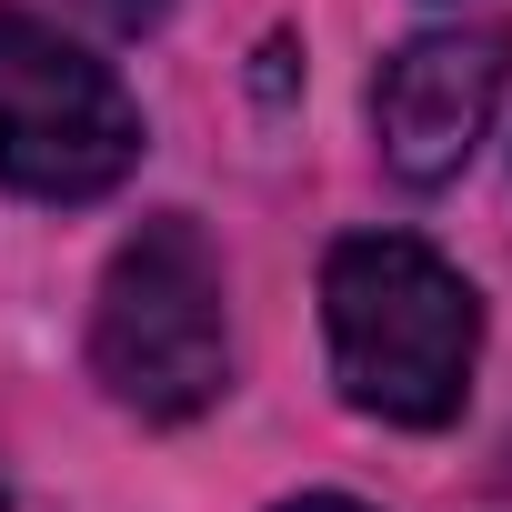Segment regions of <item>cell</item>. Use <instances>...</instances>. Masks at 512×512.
I'll return each instance as SVG.
<instances>
[{
	"mask_svg": "<svg viewBox=\"0 0 512 512\" xmlns=\"http://www.w3.org/2000/svg\"><path fill=\"white\" fill-rule=\"evenodd\" d=\"M91 372L141 422H191L231 392V312L221 251L191 211H151L91 292Z\"/></svg>",
	"mask_w": 512,
	"mask_h": 512,
	"instance_id": "obj_2",
	"label": "cell"
},
{
	"mask_svg": "<svg viewBox=\"0 0 512 512\" xmlns=\"http://www.w3.org/2000/svg\"><path fill=\"white\" fill-rule=\"evenodd\" d=\"M502 81H512V41H502L492 21L402 41V51L382 61V81H372L382 171L412 181V191H442V181L482 151V131H492V111H502Z\"/></svg>",
	"mask_w": 512,
	"mask_h": 512,
	"instance_id": "obj_4",
	"label": "cell"
},
{
	"mask_svg": "<svg viewBox=\"0 0 512 512\" xmlns=\"http://www.w3.org/2000/svg\"><path fill=\"white\" fill-rule=\"evenodd\" d=\"M141 161V101L111 61L0 0V181L21 201H101Z\"/></svg>",
	"mask_w": 512,
	"mask_h": 512,
	"instance_id": "obj_3",
	"label": "cell"
},
{
	"mask_svg": "<svg viewBox=\"0 0 512 512\" xmlns=\"http://www.w3.org/2000/svg\"><path fill=\"white\" fill-rule=\"evenodd\" d=\"M322 332H332V382L352 412L442 432L472 402L482 362V292L412 231H352L322 262Z\"/></svg>",
	"mask_w": 512,
	"mask_h": 512,
	"instance_id": "obj_1",
	"label": "cell"
},
{
	"mask_svg": "<svg viewBox=\"0 0 512 512\" xmlns=\"http://www.w3.org/2000/svg\"><path fill=\"white\" fill-rule=\"evenodd\" d=\"M81 11H91L101 31H151V21L171 11V0H81Z\"/></svg>",
	"mask_w": 512,
	"mask_h": 512,
	"instance_id": "obj_5",
	"label": "cell"
},
{
	"mask_svg": "<svg viewBox=\"0 0 512 512\" xmlns=\"http://www.w3.org/2000/svg\"><path fill=\"white\" fill-rule=\"evenodd\" d=\"M282 512H372V502H352V492H302V502H282Z\"/></svg>",
	"mask_w": 512,
	"mask_h": 512,
	"instance_id": "obj_6",
	"label": "cell"
}]
</instances>
